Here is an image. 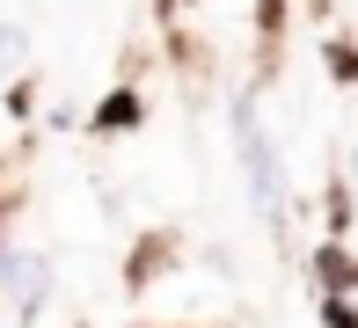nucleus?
Instances as JSON below:
<instances>
[{
  "label": "nucleus",
  "mask_w": 358,
  "mask_h": 328,
  "mask_svg": "<svg viewBox=\"0 0 358 328\" xmlns=\"http://www.w3.org/2000/svg\"><path fill=\"white\" fill-rule=\"evenodd\" d=\"M234 139H241V161H249V175H256V197H264V211H278V175H271L264 131H256V117H249V110L234 117Z\"/></svg>",
  "instance_id": "nucleus-1"
},
{
  "label": "nucleus",
  "mask_w": 358,
  "mask_h": 328,
  "mask_svg": "<svg viewBox=\"0 0 358 328\" xmlns=\"http://www.w3.org/2000/svg\"><path fill=\"white\" fill-rule=\"evenodd\" d=\"M0 285H8V292H15V306L29 314V306L44 299V285H52V270H44L37 255H15V248H8V255H0Z\"/></svg>",
  "instance_id": "nucleus-2"
},
{
  "label": "nucleus",
  "mask_w": 358,
  "mask_h": 328,
  "mask_svg": "<svg viewBox=\"0 0 358 328\" xmlns=\"http://www.w3.org/2000/svg\"><path fill=\"white\" fill-rule=\"evenodd\" d=\"M22 59H29V37H22L15 22H0V80H8V73H15Z\"/></svg>",
  "instance_id": "nucleus-3"
},
{
  "label": "nucleus",
  "mask_w": 358,
  "mask_h": 328,
  "mask_svg": "<svg viewBox=\"0 0 358 328\" xmlns=\"http://www.w3.org/2000/svg\"><path fill=\"white\" fill-rule=\"evenodd\" d=\"M132 117H139V103H132V95H110V103H103V117H95V124H103V131H124Z\"/></svg>",
  "instance_id": "nucleus-4"
},
{
  "label": "nucleus",
  "mask_w": 358,
  "mask_h": 328,
  "mask_svg": "<svg viewBox=\"0 0 358 328\" xmlns=\"http://www.w3.org/2000/svg\"><path fill=\"white\" fill-rule=\"evenodd\" d=\"M329 328H358V314H351L344 299H329Z\"/></svg>",
  "instance_id": "nucleus-5"
},
{
  "label": "nucleus",
  "mask_w": 358,
  "mask_h": 328,
  "mask_svg": "<svg viewBox=\"0 0 358 328\" xmlns=\"http://www.w3.org/2000/svg\"><path fill=\"white\" fill-rule=\"evenodd\" d=\"M351 168H358V161H351Z\"/></svg>",
  "instance_id": "nucleus-6"
}]
</instances>
